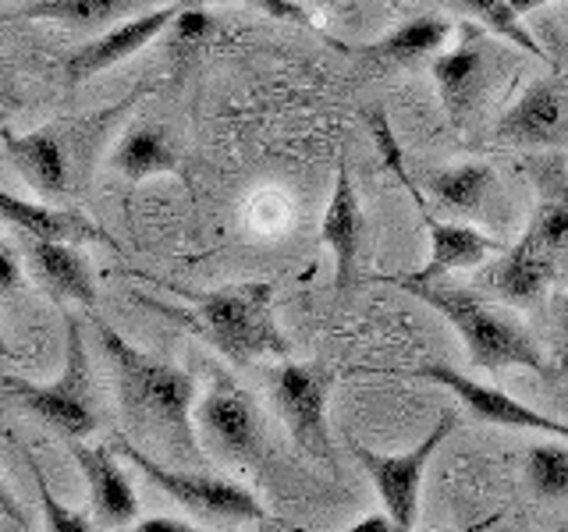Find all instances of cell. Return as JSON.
Returning a JSON list of instances; mask_svg holds the SVG:
<instances>
[{"mask_svg": "<svg viewBox=\"0 0 568 532\" xmlns=\"http://www.w3.org/2000/svg\"><path fill=\"white\" fill-rule=\"evenodd\" d=\"M100 345L114 372V390L124 426L164 448L182 466H203V443L195 437L192 408H195V380L185 369H178L156 355L139 351L129 337H121L114 327L97 324Z\"/></svg>", "mask_w": 568, "mask_h": 532, "instance_id": "obj_1", "label": "cell"}, {"mask_svg": "<svg viewBox=\"0 0 568 532\" xmlns=\"http://www.w3.org/2000/svg\"><path fill=\"white\" fill-rule=\"evenodd\" d=\"M523 167L537 188V209L526 235L487 270V284L511 306H537L568 277V171L561 156H537Z\"/></svg>", "mask_w": 568, "mask_h": 532, "instance_id": "obj_2", "label": "cell"}, {"mask_svg": "<svg viewBox=\"0 0 568 532\" xmlns=\"http://www.w3.org/2000/svg\"><path fill=\"white\" fill-rule=\"evenodd\" d=\"M135 301L150 306L171 324L185 327L200 341H206L231 366H253L263 355H288L292 345L281 334L274 319V288L266 280H248V284H227V288L206 291V295H189V306L178 309L168 301L135 295Z\"/></svg>", "mask_w": 568, "mask_h": 532, "instance_id": "obj_3", "label": "cell"}, {"mask_svg": "<svg viewBox=\"0 0 568 532\" xmlns=\"http://www.w3.org/2000/svg\"><path fill=\"white\" fill-rule=\"evenodd\" d=\"M398 288L416 295L430 309H437L448 324L458 330L462 345L469 351V362L487 372H505V369H529L540 377H555V366L544 359V351L532 341V334L519 324L515 316L494 309L476 291L452 288V284H416V280H398Z\"/></svg>", "mask_w": 568, "mask_h": 532, "instance_id": "obj_4", "label": "cell"}, {"mask_svg": "<svg viewBox=\"0 0 568 532\" xmlns=\"http://www.w3.org/2000/svg\"><path fill=\"white\" fill-rule=\"evenodd\" d=\"M11 395L22 401L32 416H40L68 440H85L100 426V401L93 383V366H89L85 337L75 316H64V366L53 383H29L22 377L4 372L0 377Z\"/></svg>", "mask_w": 568, "mask_h": 532, "instance_id": "obj_5", "label": "cell"}, {"mask_svg": "<svg viewBox=\"0 0 568 532\" xmlns=\"http://www.w3.org/2000/svg\"><path fill=\"white\" fill-rule=\"evenodd\" d=\"M195 437H203L206 458L235 469H256L266 454V422L256 398L231 377L213 372L210 390L192 408Z\"/></svg>", "mask_w": 568, "mask_h": 532, "instance_id": "obj_6", "label": "cell"}, {"mask_svg": "<svg viewBox=\"0 0 568 532\" xmlns=\"http://www.w3.org/2000/svg\"><path fill=\"white\" fill-rule=\"evenodd\" d=\"M114 451L124 454L132 466L150 479L156 490H164L178 508L192 511L195 519H206V522H263L266 511L256 501L253 493L245 487L231 483V479H217V475H206V472H189V469H168L153 461L150 454H142L132 443L118 440Z\"/></svg>", "mask_w": 568, "mask_h": 532, "instance_id": "obj_7", "label": "cell"}, {"mask_svg": "<svg viewBox=\"0 0 568 532\" xmlns=\"http://www.w3.org/2000/svg\"><path fill=\"white\" fill-rule=\"evenodd\" d=\"M334 372L320 362H281L271 372V401L288 426L295 448L324 466H334V440L327 430V398Z\"/></svg>", "mask_w": 568, "mask_h": 532, "instance_id": "obj_8", "label": "cell"}, {"mask_svg": "<svg viewBox=\"0 0 568 532\" xmlns=\"http://www.w3.org/2000/svg\"><path fill=\"white\" fill-rule=\"evenodd\" d=\"M452 430H455V412L444 408L434 422V430L426 433V440H419L416 448L405 454H381V451L363 448V443H352V454L373 479V487H377L384 511L408 532L416 529V519H419V490H423L426 466H430L434 451Z\"/></svg>", "mask_w": 568, "mask_h": 532, "instance_id": "obj_9", "label": "cell"}, {"mask_svg": "<svg viewBox=\"0 0 568 532\" xmlns=\"http://www.w3.org/2000/svg\"><path fill=\"white\" fill-rule=\"evenodd\" d=\"M458 32H462L458 43L434 58V82L452 124L455 129H466L479 100L487 93L490 47H487V29H479L476 22H466Z\"/></svg>", "mask_w": 568, "mask_h": 532, "instance_id": "obj_10", "label": "cell"}, {"mask_svg": "<svg viewBox=\"0 0 568 532\" xmlns=\"http://www.w3.org/2000/svg\"><path fill=\"white\" fill-rule=\"evenodd\" d=\"M416 377L448 387L452 395L458 398V405L466 408L476 422L511 426V430H540V433H550L558 440H568V426L565 422L537 412V408L523 405L519 398H508L501 387L479 383V380H473V377H466V372H458V369L444 366V362H423L416 369Z\"/></svg>", "mask_w": 568, "mask_h": 532, "instance_id": "obj_11", "label": "cell"}, {"mask_svg": "<svg viewBox=\"0 0 568 532\" xmlns=\"http://www.w3.org/2000/svg\"><path fill=\"white\" fill-rule=\"evenodd\" d=\"M494 132L515 146H568V79L547 75L529 82L523 96L497 117Z\"/></svg>", "mask_w": 568, "mask_h": 532, "instance_id": "obj_12", "label": "cell"}, {"mask_svg": "<svg viewBox=\"0 0 568 532\" xmlns=\"http://www.w3.org/2000/svg\"><path fill=\"white\" fill-rule=\"evenodd\" d=\"M185 8H189L185 0H174V4H160L153 11H142L135 18H124V22H118L111 32H103V35H97V40L82 43L75 53H68L64 79L71 85H82L85 79L100 75V71L114 68L121 61H129L132 53H139L146 43H153L160 32H168L171 22Z\"/></svg>", "mask_w": 568, "mask_h": 532, "instance_id": "obj_13", "label": "cell"}, {"mask_svg": "<svg viewBox=\"0 0 568 532\" xmlns=\"http://www.w3.org/2000/svg\"><path fill=\"white\" fill-rule=\"evenodd\" d=\"M363 206H359V192H355L348 160H337V174H334V188L324 209V221H320V242L331 248L334 256V284L337 291H348L359 274V245H363Z\"/></svg>", "mask_w": 568, "mask_h": 532, "instance_id": "obj_14", "label": "cell"}, {"mask_svg": "<svg viewBox=\"0 0 568 532\" xmlns=\"http://www.w3.org/2000/svg\"><path fill=\"white\" fill-rule=\"evenodd\" d=\"M68 448L82 466V475L89 483V508H93L97 532L132 525V519L139 514V497L132 490V479L114 461V454L106 448H89L82 440H68Z\"/></svg>", "mask_w": 568, "mask_h": 532, "instance_id": "obj_15", "label": "cell"}, {"mask_svg": "<svg viewBox=\"0 0 568 532\" xmlns=\"http://www.w3.org/2000/svg\"><path fill=\"white\" fill-rule=\"evenodd\" d=\"M0 221L18 227V231H26L32 242H64V245L97 242V245H106V248H118V242L89 217H82L79 209L29 203V200H18V195H11L8 188H0Z\"/></svg>", "mask_w": 568, "mask_h": 532, "instance_id": "obj_16", "label": "cell"}, {"mask_svg": "<svg viewBox=\"0 0 568 532\" xmlns=\"http://www.w3.org/2000/svg\"><path fill=\"white\" fill-rule=\"evenodd\" d=\"M426 231H430V259H426L423 270L416 274H402L398 280H416V284H430L448 277L452 270H466V266L484 263L494 253H505V245L476 231L469 224H440L430 217V209L423 213Z\"/></svg>", "mask_w": 568, "mask_h": 532, "instance_id": "obj_17", "label": "cell"}, {"mask_svg": "<svg viewBox=\"0 0 568 532\" xmlns=\"http://www.w3.org/2000/svg\"><path fill=\"white\" fill-rule=\"evenodd\" d=\"M452 22L440 14H419V18H408L402 22L395 32H387L384 40L359 47L355 58L363 64L377 68V71H390V68H413L426 58H437L440 47L448 43L452 35Z\"/></svg>", "mask_w": 568, "mask_h": 532, "instance_id": "obj_18", "label": "cell"}, {"mask_svg": "<svg viewBox=\"0 0 568 532\" xmlns=\"http://www.w3.org/2000/svg\"><path fill=\"white\" fill-rule=\"evenodd\" d=\"M0 142L11 156V164L22 171L26 185L43 195V200H58V195L68 192V160L64 150L53 132L40 129V132H8L0 129Z\"/></svg>", "mask_w": 568, "mask_h": 532, "instance_id": "obj_19", "label": "cell"}, {"mask_svg": "<svg viewBox=\"0 0 568 532\" xmlns=\"http://www.w3.org/2000/svg\"><path fill=\"white\" fill-rule=\"evenodd\" d=\"M29 266L36 280L43 284L58 301H75V306H97V284L89 274V263L75 253V245L64 242H32L29 238Z\"/></svg>", "mask_w": 568, "mask_h": 532, "instance_id": "obj_20", "label": "cell"}, {"mask_svg": "<svg viewBox=\"0 0 568 532\" xmlns=\"http://www.w3.org/2000/svg\"><path fill=\"white\" fill-rule=\"evenodd\" d=\"M426 188L448 213H462V217H487V209L497 195V174L490 164H455V167H440L426 177Z\"/></svg>", "mask_w": 568, "mask_h": 532, "instance_id": "obj_21", "label": "cell"}, {"mask_svg": "<svg viewBox=\"0 0 568 532\" xmlns=\"http://www.w3.org/2000/svg\"><path fill=\"white\" fill-rule=\"evenodd\" d=\"M160 4L164 0H32V4L18 8V14L32 18V22H58L68 29H103Z\"/></svg>", "mask_w": 568, "mask_h": 532, "instance_id": "obj_22", "label": "cell"}, {"mask_svg": "<svg viewBox=\"0 0 568 532\" xmlns=\"http://www.w3.org/2000/svg\"><path fill=\"white\" fill-rule=\"evenodd\" d=\"M111 167L129 177V182H146V177H156V174H174L178 153L160 129H153V124H135V129L114 146Z\"/></svg>", "mask_w": 568, "mask_h": 532, "instance_id": "obj_23", "label": "cell"}, {"mask_svg": "<svg viewBox=\"0 0 568 532\" xmlns=\"http://www.w3.org/2000/svg\"><path fill=\"white\" fill-rule=\"evenodd\" d=\"M452 4L466 11L479 29H487L494 35H501V40H508L511 47L526 50L529 58H547L540 40L526 29L523 14L515 11L508 0H452Z\"/></svg>", "mask_w": 568, "mask_h": 532, "instance_id": "obj_24", "label": "cell"}, {"mask_svg": "<svg viewBox=\"0 0 568 532\" xmlns=\"http://www.w3.org/2000/svg\"><path fill=\"white\" fill-rule=\"evenodd\" d=\"M526 479L544 501H561L568 497V443L540 440L526 454Z\"/></svg>", "mask_w": 568, "mask_h": 532, "instance_id": "obj_25", "label": "cell"}, {"mask_svg": "<svg viewBox=\"0 0 568 532\" xmlns=\"http://www.w3.org/2000/svg\"><path fill=\"white\" fill-rule=\"evenodd\" d=\"M26 466H29V472H32V479H36V493H40V508H43V514H47L50 532H97L93 519H85L82 511H71L68 504H61L58 497H53V490H50V483H47V475H43V469H40V461H36L32 454H26Z\"/></svg>", "mask_w": 568, "mask_h": 532, "instance_id": "obj_26", "label": "cell"}, {"mask_svg": "<svg viewBox=\"0 0 568 532\" xmlns=\"http://www.w3.org/2000/svg\"><path fill=\"white\" fill-rule=\"evenodd\" d=\"M366 129H369L373 142H377V150H381V156H384L387 171H395V177L405 185V192L416 200L419 213H426V203H423V195H419L416 182H413V177H408V171H405V160H402V150H398V139H395V132H390V121H387V114L381 111V106H373V111H366Z\"/></svg>", "mask_w": 568, "mask_h": 532, "instance_id": "obj_27", "label": "cell"}, {"mask_svg": "<svg viewBox=\"0 0 568 532\" xmlns=\"http://www.w3.org/2000/svg\"><path fill=\"white\" fill-rule=\"evenodd\" d=\"M174 43H195V40H206V35L213 32V18L203 14V11H195V8H185L182 14L174 18Z\"/></svg>", "mask_w": 568, "mask_h": 532, "instance_id": "obj_28", "label": "cell"}, {"mask_svg": "<svg viewBox=\"0 0 568 532\" xmlns=\"http://www.w3.org/2000/svg\"><path fill=\"white\" fill-rule=\"evenodd\" d=\"M239 4H245V8H256V11H263V14L277 18V22L310 25V14L302 11L298 4H292V0H239Z\"/></svg>", "mask_w": 568, "mask_h": 532, "instance_id": "obj_29", "label": "cell"}, {"mask_svg": "<svg viewBox=\"0 0 568 532\" xmlns=\"http://www.w3.org/2000/svg\"><path fill=\"white\" fill-rule=\"evenodd\" d=\"M22 284V263L8 245H0V295H11Z\"/></svg>", "mask_w": 568, "mask_h": 532, "instance_id": "obj_30", "label": "cell"}, {"mask_svg": "<svg viewBox=\"0 0 568 532\" xmlns=\"http://www.w3.org/2000/svg\"><path fill=\"white\" fill-rule=\"evenodd\" d=\"M132 532H203L189 525L185 519H168V514H156V519H142Z\"/></svg>", "mask_w": 568, "mask_h": 532, "instance_id": "obj_31", "label": "cell"}, {"mask_svg": "<svg viewBox=\"0 0 568 532\" xmlns=\"http://www.w3.org/2000/svg\"><path fill=\"white\" fill-rule=\"evenodd\" d=\"M0 514H4L8 522H18V529H29V514L14 501V493L8 490L4 479H0Z\"/></svg>", "mask_w": 568, "mask_h": 532, "instance_id": "obj_32", "label": "cell"}, {"mask_svg": "<svg viewBox=\"0 0 568 532\" xmlns=\"http://www.w3.org/2000/svg\"><path fill=\"white\" fill-rule=\"evenodd\" d=\"M342 532H408V529H402V525L384 511V514H369V519L355 522L352 529H342Z\"/></svg>", "mask_w": 568, "mask_h": 532, "instance_id": "obj_33", "label": "cell"}, {"mask_svg": "<svg viewBox=\"0 0 568 532\" xmlns=\"http://www.w3.org/2000/svg\"><path fill=\"white\" fill-rule=\"evenodd\" d=\"M558 345H561V359H558V369L561 377H568V295L561 301V313H558Z\"/></svg>", "mask_w": 568, "mask_h": 532, "instance_id": "obj_34", "label": "cell"}, {"mask_svg": "<svg viewBox=\"0 0 568 532\" xmlns=\"http://www.w3.org/2000/svg\"><path fill=\"white\" fill-rule=\"evenodd\" d=\"M508 4L519 11V14H529V11H537V8H544V4H550V0H508Z\"/></svg>", "mask_w": 568, "mask_h": 532, "instance_id": "obj_35", "label": "cell"}, {"mask_svg": "<svg viewBox=\"0 0 568 532\" xmlns=\"http://www.w3.org/2000/svg\"><path fill=\"white\" fill-rule=\"evenodd\" d=\"M0 359H14V351H11V345L4 341V334H0Z\"/></svg>", "mask_w": 568, "mask_h": 532, "instance_id": "obj_36", "label": "cell"}, {"mask_svg": "<svg viewBox=\"0 0 568 532\" xmlns=\"http://www.w3.org/2000/svg\"><path fill=\"white\" fill-rule=\"evenodd\" d=\"M263 532H277V529H271V525H263Z\"/></svg>", "mask_w": 568, "mask_h": 532, "instance_id": "obj_37", "label": "cell"}, {"mask_svg": "<svg viewBox=\"0 0 568 532\" xmlns=\"http://www.w3.org/2000/svg\"><path fill=\"white\" fill-rule=\"evenodd\" d=\"M473 532H487V525H484V529H473Z\"/></svg>", "mask_w": 568, "mask_h": 532, "instance_id": "obj_38", "label": "cell"}]
</instances>
